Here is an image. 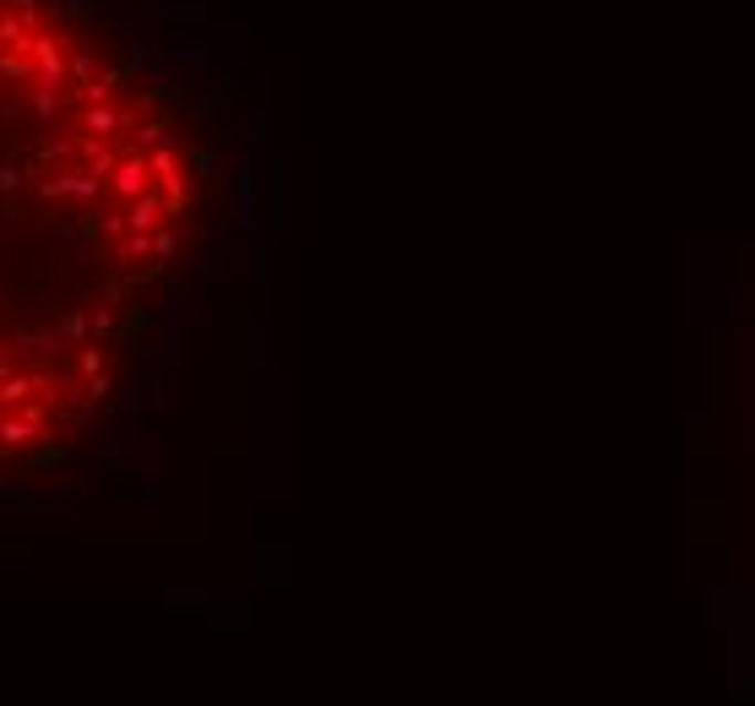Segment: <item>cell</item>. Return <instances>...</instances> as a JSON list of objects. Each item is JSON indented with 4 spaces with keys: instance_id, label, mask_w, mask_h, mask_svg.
<instances>
[{
    "instance_id": "cell-1",
    "label": "cell",
    "mask_w": 755,
    "mask_h": 706,
    "mask_svg": "<svg viewBox=\"0 0 755 706\" xmlns=\"http://www.w3.org/2000/svg\"><path fill=\"white\" fill-rule=\"evenodd\" d=\"M212 152L180 93L82 0H0V467L120 397L201 240Z\"/></svg>"
}]
</instances>
